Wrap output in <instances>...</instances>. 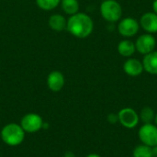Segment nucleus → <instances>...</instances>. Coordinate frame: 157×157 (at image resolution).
Masks as SVG:
<instances>
[{"label":"nucleus","mask_w":157,"mask_h":157,"mask_svg":"<svg viewBox=\"0 0 157 157\" xmlns=\"http://www.w3.org/2000/svg\"><path fill=\"white\" fill-rule=\"evenodd\" d=\"M94 29V22L91 17L84 12H77L67 19L66 30L75 38L86 39L91 35Z\"/></svg>","instance_id":"obj_1"},{"label":"nucleus","mask_w":157,"mask_h":157,"mask_svg":"<svg viewBox=\"0 0 157 157\" xmlns=\"http://www.w3.org/2000/svg\"><path fill=\"white\" fill-rule=\"evenodd\" d=\"M25 133L26 132L20 124L8 123L2 128L0 132V137L6 145L17 146L23 143L25 139Z\"/></svg>","instance_id":"obj_2"},{"label":"nucleus","mask_w":157,"mask_h":157,"mask_svg":"<svg viewBox=\"0 0 157 157\" xmlns=\"http://www.w3.org/2000/svg\"><path fill=\"white\" fill-rule=\"evenodd\" d=\"M100 14L102 17L108 22H118L122 17L121 5L116 0H105L102 1L100 7Z\"/></svg>","instance_id":"obj_3"},{"label":"nucleus","mask_w":157,"mask_h":157,"mask_svg":"<svg viewBox=\"0 0 157 157\" xmlns=\"http://www.w3.org/2000/svg\"><path fill=\"white\" fill-rule=\"evenodd\" d=\"M138 136L143 144L150 147L157 145V126L155 123L143 124L139 131Z\"/></svg>","instance_id":"obj_4"},{"label":"nucleus","mask_w":157,"mask_h":157,"mask_svg":"<svg viewBox=\"0 0 157 157\" xmlns=\"http://www.w3.org/2000/svg\"><path fill=\"white\" fill-rule=\"evenodd\" d=\"M19 124L25 132L34 133L43 127V120L37 113H27L22 117Z\"/></svg>","instance_id":"obj_5"},{"label":"nucleus","mask_w":157,"mask_h":157,"mask_svg":"<svg viewBox=\"0 0 157 157\" xmlns=\"http://www.w3.org/2000/svg\"><path fill=\"white\" fill-rule=\"evenodd\" d=\"M119 123L126 129H134L140 122L139 114L132 108H123L118 112Z\"/></svg>","instance_id":"obj_6"},{"label":"nucleus","mask_w":157,"mask_h":157,"mask_svg":"<svg viewBox=\"0 0 157 157\" xmlns=\"http://www.w3.org/2000/svg\"><path fill=\"white\" fill-rule=\"evenodd\" d=\"M140 23L137 19L133 17H124L119 21L118 32L122 37L128 39L134 37L140 29Z\"/></svg>","instance_id":"obj_7"},{"label":"nucleus","mask_w":157,"mask_h":157,"mask_svg":"<svg viewBox=\"0 0 157 157\" xmlns=\"http://www.w3.org/2000/svg\"><path fill=\"white\" fill-rule=\"evenodd\" d=\"M134 43L136 51L143 55H146L155 51L156 46V39L154 34L145 33L140 35Z\"/></svg>","instance_id":"obj_8"},{"label":"nucleus","mask_w":157,"mask_h":157,"mask_svg":"<svg viewBox=\"0 0 157 157\" xmlns=\"http://www.w3.org/2000/svg\"><path fill=\"white\" fill-rule=\"evenodd\" d=\"M65 84V78L62 72L60 71H52L47 77V86L49 89L52 92L61 91Z\"/></svg>","instance_id":"obj_9"},{"label":"nucleus","mask_w":157,"mask_h":157,"mask_svg":"<svg viewBox=\"0 0 157 157\" xmlns=\"http://www.w3.org/2000/svg\"><path fill=\"white\" fill-rule=\"evenodd\" d=\"M140 27L146 33H157V15L155 12H146L140 18Z\"/></svg>","instance_id":"obj_10"},{"label":"nucleus","mask_w":157,"mask_h":157,"mask_svg":"<svg viewBox=\"0 0 157 157\" xmlns=\"http://www.w3.org/2000/svg\"><path fill=\"white\" fill-rule=\"evenodd\" d=\"M123 71L129 76L132 77L139 76L144 71L143 62L135 58H129L123 63Z\"/></svg>","instance_id":"obj_11"},{"label":"nucleus","mask_w":157,"mask_h":157,"mask_svg":"<svg viewBox=\"0 0 157 157\" xmlns=\"http://www.w3.org/2000/svg\"><path fill=\"white\" fill-rule=\"evenodd\" d=\"M143 65L145 72L153 75H157V51L144 55Z\"/></svg>","instance_id":"obj_12"},{"label":"nucleus","mask_w":157,"mask_h":157,"mask_svg":"<svg viewBox=\"0 0 157 157\" xmlns=\"http://www.w3.org/2000/svg\"><path fill=\"white\" fill-rule=\"evenodd\" d=\"M48 25L52 30L61 32V31H63L64 29H66L67 19L65 18L64 16H63L61 14H53L49 17Z\"/></svg>","instance_id":"obj_13"},{"label":"nucleus","mask_w":157,"mask_h":157,"mask_svg":"<svg viewBox=\"0 0 157 157\" xmlns=\"http://www.w3.org/2000/svg\"><path fill=\"white\" fill-rule=\"evenodd\" d=\"M136 52L135 43L129 39H124L121 40L118 44V52L123 57H131Z\"/></svg>","instance_id":"obj_14"},{"label":"nucleus","mask_w":157,"mask_h":157,"mask_svg":"<svg viewBox=\"0 0 157 157\" xmlns=\"http://www.w3.org/2000/svg\"><path fill=\"white\" fill-rule=\"evenodd\" d=\"M63 11L69 16L75 15L79 12V2L78 0H61L60 3Z\"/></svg>","instance_id":"obj_15"},{"label":"nucleus","mask_w":157,"mask_h":157,"mask_svg":"<svg viewBox=\"0 0 157 157\" xmlns=\"http://www.w3.org/2000/svg\"><path fill=\"white\" fill-rule=\"evenodd\" d=\"M155 112L151 107H148V106L143 108L139 113L140 121H142L144 124L153 123L155 121Z\"/></svg>","instance_id":"obj_16"},{"label":"nucleus","mask_w":157,"mask_h":157,"mask_svg":"<svg viewBox=\"0 0 157 157\" xmlns=\"http://www.w3.org/2000/svg\"><path fill=\"white\" fill-rule=\"evenodd\" d=\"M132 157H153L152 147L143 144L137 145L132 151Z\"/></svg>","instance_id":"obj_17"},{"label":"nucleus","mask_w":157,"mask_h":157,"mask_svg":"<svg viewBox=\"0 0 157 157\" xmlns=\"http://www.w3.org/2000/svg\"><path fill=\"white\" fill-rule=\"evenodd\" d=\"M61 3V0H36L39 8L44 11H51L55 9Z\"/></svg>","instance_id":"obj_18"},{"label":"nucleus","mask_w":157,"mask_h":157,"mask_svg":"<svg viewBox=\"0 0 157 157\" xmlns=\"http://www.w3.org/2000/svg\"><path fill=\"white\" fill-rule=\"evenodd\" d=\"M107 121L110 123V124H116L119 122V117H118V113H109L107 117Z\"/></svg>","instance_id":"obj_19"},{"label":"nucleus","mask_w":157,"mask_h":157,"mask_svg":"<svg viewBox=\"0 0 157 157\" xmlns=\"http://www.w3.org/2000/svg\"><path fill=\"white\" fill-rule=\"evenodd\" d=\"M153 12L157 15V0H154L153 2Z\"/></svg>","instance_id":"obj_20"},{"label":"nucleus","mask_w":157,"mask_h":157,"mask_svg":"<svg viewBox=\"0 0 157 157\" xmlns=\"http://www.w3.org/2000/svg\"><path fill=\"white\" fill-rule=\"evenodd\" d=\"M152 153H153V157H157V145L152 147Z\"/></svg>","instance_id":"obj_21"},{"label":"nucleus","mask_w":157,"mask_h":157,"mask_svg":"<svg viewBox=\"0 0 157 157\" xmlns=\"http://www.w3.org/2000/svg\"><path fill=\"white\" fill-rule=\"evenodd\" d=\"M86 157H101L99 155H98V154H90V155H86Z\"/></svg>","instance_id":"obj_22"},{"label":"nucleus","mask_w":157,"mask_h":157,"mask_svg":"<svg viewBox=\"0 0 157 157\" xmlns=\"http://www.w3.org/2000/svg\"><path fill=\"white\" fill-rule=\"evenodd\" d=\"M154 123L157 126V112L155 113V121H154Z\"/></svg>","instance_id":"obj_23"},{"label":"nucleus","mask_w":157,"mask_h":157,"mask_svg":"<svg viewBox=\"0 0 157 157\" xmlns=\"http://www.w3.org/2000/svg\"><path fill=\"white\" fill-rule=\"evenodd\" d=\"M101 1H105V0H101Z\"/></svg>","instance_id":"obj_24"}]
</instances>
